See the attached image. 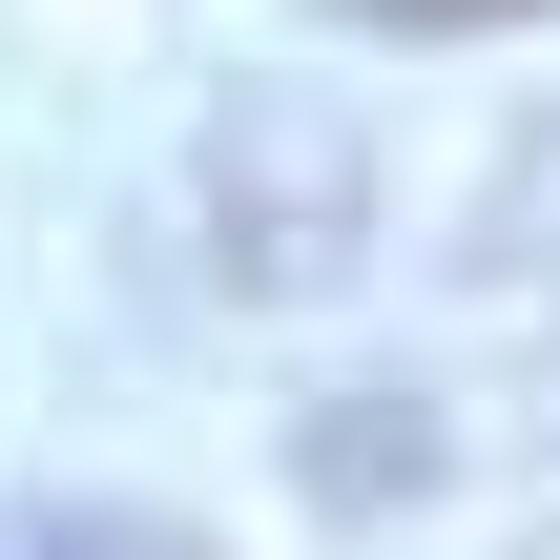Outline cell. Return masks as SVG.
<instances>
[{"mask_svg":"<svg viewBox=\"0 0 560 560\" xmlns=\"http://www.w3.org/2000/svg\"><path fill=\"white\" fill-rule=\"evenodd\" d=\"M21 560H208V540H187V520H125V499H83V520H42Z\"/></svg>","mask_w":560,"mask_h":560,"instance_id":"1","label":"cell"},{"mask_svg":"<svg viewBox=\"0 0 560 560\" xmlns=\"http://www.w3.org/2000/svg\"><path fill=\"white\" fill-rule=\"evenodd\" d=\"M332 21H395V42H457V21H540V0H332Z\"/></svg>","mask_w":560,"mask_h":560,"instance_id":"2","label":"cell"}]
</instances>
